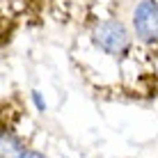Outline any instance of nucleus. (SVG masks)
Here are the masks:
<instances>
[{
	"instance_id": "nucleus-2",
	"label": "nucleus",
	"mask_w": 158,
	"mask_h": 158,
	"mask_svg": "<svg viewBox=\"0 0 158 158\" xmlns=\"http://www.w3.org/2000/svg\"><path fill=\"white\" fill-rule=\"evenodd\" d=\"M135 37L144 44H158V2L156 0H140L133 12Z\"/></svg>"
},
{
	"instance_id": "nucleus-3",
	"label": "nucleus",
	"mask_w": 158,
	"mask_h": 158,
	"mask_svg": "<svg viewBox=\"0 0 158 158\" xmlns=\"http://www.w3.org/2000/svg\"><path fill=\"white\" fill-rule=\"evenodd\" d=\"M23 154H25L23 144L16 140L12 131L5 128L2 131V158H23Z\"/></svg>"
},
{
	"instance_id": "nucleus-4",
	"label": "nucleus",
	"mask_w": 158,
	"mask_h": 158,
	"mask_svg": "<svg viewBox=\"0 0 158 158\" xmlns=\"http://www.w3.org/2000/svg\"><path fill=\"white\" fill-rule=\"evenodd\" d=\"M23 158H46V156H41L39 151H25V154H23Z\"/></svg>"
},
{
	"instance_id": "nucleus-1",
	"label": "nucleus",
	"mask_w": 158,
	"mask_h": 158,
	"mask_svg": "<svg viewBox=\"0 0 158 158\" xmlns=\"http://www.w3.org/2000/svg\"><path fill=\"white\" fill-rule=\"evenodd\" d=\"M92 44L101 53H106L108 57H115V60L128 57L131 51H133V37H131V32L126 30V25L122 21H115V19L101 21V23L94 25V30H92Z\"/></svg>"
}]
</instances>
